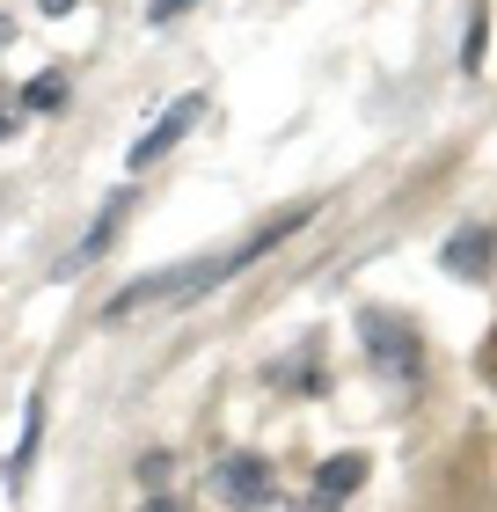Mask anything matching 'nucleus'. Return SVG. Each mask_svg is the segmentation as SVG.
Segmentation results:
<instances>
[{
    "instance_id": "nucleus-1",
    "label": "nucleus",
    "mask_w": 497,
    "mask_h": 512,
    "mask_svg": "<svg viewBox=\"0 0 497 512\" xmlns=\"http://www.w3.org/2000/svg\"><path fill=\"white\" fill-rule=\"evenodd\" d=\"M359 337H366L373 374H388V381H402V388L424 374V352H417V330H410V322H395V315H381V308H366V315H359Z\"/></svg>"
},
{
    "instance_id": "nucleus-2",
    "label": "nucleus",
    "mask_w": 497,
    "mask_h": 512,
    "mask_svg": "<svg viewBox=\"0 0 497 512\" xmlns=\"http://www.w3.org/2000/svg\"><path fill=\"white\" fill-rule=\"evenodd\" d=\"M212 491L227 505H242V512H264V505H278V476L256 447H234V454H220V469H212Z\"/></svg>"
},
{
    "instance_id": "nucleus-3",
    "label": "nucleus",
    "mask_w": 497,
    "mask_h": 512,
    "mask_svg": "<svg viewBox=\"0 0 497 512\" xmlns=\"http://www.w3.org/2000/svg\"><path fill=\"white\" fill-rule=\"evenodd\" d=\"M198 118H205V96H198V88H191V96H176V103H169V118H154L147 132H139V139H132V154H125V161H132V169H154V161H161V154H169V147H176V139H183V132H191Z\"/></svg>"
},
{
    "instance_id": "nucleus-4",
    "label": "nucleus",
    "mask_w": 497,
    "mask_h": 512,
    "mask_svg": "<svg viewBox=\"0 0 497 512\" xmlns=\"http://www.w3.org/2000/svg\"><path fill=\"white\" fill-rule=\"evenodd\" d=\"M439 264L454 271V278H490V264H497V227H483V220L454 227L446 249H439Z\"/></svg>"
},
{
    "instance_id": "nucleus-5",
    "label": "nucleus",
    "mask_w": 497,
    "mask_h": 512,
    "mask_svg": "<svg viewBox=\"0 0 497 512\" xmlns=\"http://www.w3.org/2000/svg\"><path fill=\"white\" fill-rule=\"evenodd\" d=\"M125 213H132V191H110V205H103V220H96V227H88V235H81V249H74V256H66V264H59L52 278H74V271L88 264V256H103V249L117 242V227H125Z\"/></svg>"
},
{
    "instance_id": "nucleus-6",
    "label": "nucleus",
    "mask_w": 497,
    "mask_h": 512,
    "mask_svg": "<svg viewBox=\"0 0 497 512\" xmlns=\"http://www.w3.org/2000/svg\"><path fill=\"white\" fill-rule=\"evenodd\" d=\"M359 483H366V454H337V461H322V469H315V498L322 505H344Z\"/></svg>"
},
{
    "instance_id": "nucleus-7",
    "label": "nucleus",
    "mask_w": 497,
    "mask_h": 512,
    "mask_svg": "<svg viewBox=\"0 0 497 512\" xmlns=\"http://www.w3.org/2000/svg\"><path fill=\"white\" fill-rule=\"evenodd\" d=\"M22 110H44V118H52V110H66V74L52 66V74H30L22 81Z\"/></svg>"
},
{
    "instance_id": "nucleus-8",
    "label": "nucleus",
    "mask_w": 497,
    "mask_h": 512,
    "mask_svg": "<svg viewBox=\"0 0 497 512\" xmlns=\"http://www.w3.org/2000/svg\"><path fill=\"white\" fill-rule=\"evenodd\" d=\"M483 37H490V8L476 0V8H468V44H461V66H468V74L483 66Z\"/></svg>"
},
{
    "instance_id": "nucleus-9",
    "label": "nucleus",
    "mask_w": 497,
    "mask_h": 512,
    "mask_svg": "<svg viewBox=\"0 0 497 512\" xmlns=\"http://www.w3.org/2000/svg\"><path fill=\"white\" fill-rule=\"evenodd\" d=\"M37 432H44V403H30V410H22V447H15V461H8V476H22V469H30Z\"/></svg>"
},
{
    "instance_id": "nucleus-10",
    "label": "nucleus",
    "mask_w": 497,
    "mask_h": 512,
    "mask_svg": "<svg viewBox=\"0 0 497 512\" xmlns=\"http://www.w3.org/2000/svg\"><path fill=\"white\" fill-rule=\"evenodd\" d=\"M198 0H147V22H176V15H191Z\"/></svg>"
},
{
    "instance_id": "nucleus-11",
    "label": "nucleus",
    "mask_w": 497,
    "mask_h": 512,
    "mask_svg": "<svg viewBox=\"0 0 497 512\" xmlns=\"http://www.w3.org/2000/svg\"><path fill=\"white\" fill-rule=\"evenodd\" d=\"M169 469H176L169 454H147V461H139V483H169Z\"/></svg>"
},
{
    "instance_id": "nucleus-12",
    "label": "nucleus",
    "mask_w": 497,
    "mask_h": 512,
    "mask_svg": "<svg viewBox=\"0 0 497 512\" xmlns=\"http://www.w3.org/2000/svg\"><path fill=\"white\" fill-rule=\"evenodd\" d=\"M139 512H183V505H169V498H147V505H139Z\"/></svg>"
},
{
    "instance_id": "nucleus-13",
    "label": "nucleus",
    "mask_w": 497,
    "mask_h": 512,
    "mask_svg": "<svg viewBox=\"0 0 497 512\" xmlns=\"http://www.w3.org/2000/svg\"><path fill=\"white\" fill-rule=\"evenodd\" d=\"M37 8H44V15H66V8H74V0H37Z\"/></svg>"
},
{
    "instance_id": "nucleus-14",
    "label": "nucleus",
    "mask_w": 497,
    "mask_h": 512,
    "mask_svg": "<svg viewBox=\"0 0 497 512\" xmlns=\"http://www.w3.org/2000/svg\"><path fill=\"white\" fill-rule=\"evenodd\" d=\"M8 44H15V22H8V15H0V52H8Z\"/></svg>"
},
{
    "instance_id": "nucleus-15",
    "label": "nucleus",
    "mask_w": 497,
    "mask_h": 512,
    "mask_svg": "<svg viewBox=\"0 0 497 512\" xmlns=\"http://www.w3.org/2000/svg\"><path fill=\"white\" fill-rule=\"evenodd\" d=\"M8 132H15V110H0V139H8Z\"/></svg>"
}]
</instances>
